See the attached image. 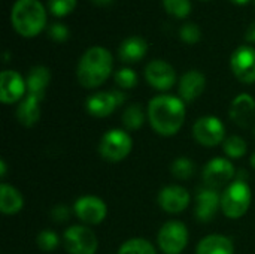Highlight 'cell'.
Returning <instances> with one entry per match:
<instances>
[{
  "label": "cell",
  "instance_id": "6da1fadb",
  "mask_svg": "<svg viewBox=\"0 0 255 254\" xmlns=\"http://www.w3.org/2000/svg\"><path fill=\"white\" fill-rule=\"evenodd\" d=\"M148 121L160 136L176 135L185 121V102L172 94H160L148 103Z\"/></svg>",
  "mask_w": 255,
  "mask_h": 254
},
{
  "label": "cell",
  "instance_id": "7a4b0ae2",
  "mask_svg": "<svg viewBox=\"0 0 255 254\" xmlns=\"http://www.w3.org/2000/svg\"><path fill=\"white\" fill-rule=\"evenodd\" d=\"M112 54L103 46L88 48L79 58L76 76L84 88L100 87L112 73Z\"/></svg>",
  "mask_w": 255,
  "mask_h": 254
},
{
  "label": "cell",
  "instance_id": "3957f363",
  "mask_svg": "<svg viewBox=\"0 0 255 254\" xmlns=\"http://www.w3.org/2000/svg\"><path fill=\"white\" fill-rule=\"evenodd\" d=\"M15 31L24 37H34L46 25V10L37 0H16L10 12Z\"/></svg>",
  "mask_w": 255,
  "mask_h": 254
},
{
  "label": "cell",
  "instance_id": "277c9868",
  "mask_svg": "<svg viewBox=\"0 0 255 254\" xmlns=\"http://www.w3.org/2000/svg\"><path fill=\"white\" fill-rule=\"evenodd\" d=\"M253 195L250 186L244 180L232 181L221 195V211L226 217L238 220L244 217L251 205Z\"/></svg>",
  "mask_w": 255,
  "mask_h": 254
},
{
  "label": "cell",
  "instance_id": "5b68a950",
  "mask_svg": "<svg viewBox=\"0 0 255 254\" xmlns=\"http://www.w3.org/2000/svg\"><path fill=\"white\" fill-rule=\"evenodd\" d=\"M133 148L131 136L121 129H111L108 130L99 144V153L103 160L117 163L124 160Z\"/></svg>",
  "mask_w": 255,
  "mask_h": 254
},
{
  "label": "cell",
  "instance_id": "8992f818",
  "mask_svg": "<svg viewBox=\"0 0 255 254\" xmlns=\"http://www.w3.org/2000/svg\"><path fill=\"white\" fill-rule=\"evenodd\" d=\"M188 229L182 222L170 220L161 226L157 235V243L164 254H179L188 244Z\"/></svg>",
  "mask_w": 255,
  "mask_h": 254
},
{
  "label": "cell",
  "instance_id": "52a82bcc",
  "mask_svg": "<svg viewBox=\"0 0 255 254\" xmlns=\"http://www.w3.org/2000/svg\"><path fill=\"white\" fill-rule=\"evenodd\" d=\"M63 244L69 254H96L99 249L96 234L84 225H75L66 229Z\"/></svg>",
  "mask_w": 255,
  "mask_h": 254
},
{
  "label": "cell",
  "instance_id": "ba28073f",
  "mask_svg": "<svg viewBox=\"0 0 255 254\" xmlns=\"http://www.w3.org/2000/svg\"><path fill=\"white\" fill-rule=\"evenodd\" d=\"M193 136L200 145L212 148L226 141V127L218 117H200L193 126Z\"/></svg>",
  "mask_w": 255,
  "mask_h": 254
},
{
  "label": "cell",
  "instance_id": "9c48e42d",
  "mask_svg": "<svg viewBox=\"0 0 255 254\" xmlns=\"http://www.w3.org/2000/svg\"><path fill=\"white\" fill-rule=\"evenodd\" d=\"M124 102H126V94L120 90L99 91V93L91 94L87 99L85 108L91 117L105 118V117L111 115Z\"/></svg>",
  "mask_w": 255,
  "mask_h": 254
},
{
  "label": "cell",
  "instance_id": "30bf717a",
  "mask_svg": "<svg viewBox=\"0 0 255 254\" xmlns=\"http://www.w3.org/2000/svg\"><path fill=\"white\" fill-rule=\"evenodd\" d=\"M235 177V166L224 157H215L206 163L203 169V181L208 189L218 190L229 186Z\"/></svg>",
  "mask_w": 255,
  "mask_h": 254
},
{
  "label": "cell",
  "instance_id": "8fae6325",
  "mask_svg": "<svg viewBox=\"0 0 255 254\" xmlns=\"http://www.w3.org/2000/svg\"><path fill=\"white\" fill-rule=\"evenodd\" d=\"M73 213L84 225L93 226L102 223L106 219L108 207L100 198L93 195H85L75 202Z\"/></svg>",
  "mask_w": 255,
  "mask_h": 254
},
{
  "label": "cell",
  "instance_id": "7c38bea8",
  "mask_svg": "<svg viewBox=\"0 0 255 254\" xmlns=\"http://www.w3.org/2000/svg\"><path fill=\"white\" fill-rule=\"evenodd\" d=\"M230 66L236 79L244 84L255 82V49L250 45H242L235 49L230 58Z\"/></svg>",
  "mask_w": 255,
  "mask_h": 254
},
{
  "label": "cell",
  "instance_id": "4fadbf2b",
  "mask_svg": "<svg viewBox=\"0 0 255 254\" xmlns=\"http://www.w3.org/2000/svg\"><path fill=\"white\" fill-rule=\"evenodd\" d=\"M145 79L152 88L167 91L176 82V72L170 63L164 60H152L145 67Z\"/></svg>",
  "mask_w": 255,
  "mask_h": 254
},
{
  "label": "cell",
  "instance_id": "5bb4252c",
  "mask_svg": "<svg viewBox=\"0 0 255 254\" xmlns=\"http://www.w3.org/2000/svg\"><path fill=\"white\" fill-rule=\"evenodd\" d=\"M190 193L185 187L182 186H166L160 190L158 196H157V202L160 205V208L164 213L169 214H178L182 213L184 210L188 208L190 205Z\"/></svg>",
  "mask_w": 255,
  "mask_h": 254
},
{
  "label": "cell",
  "instance_id": "9a60e30c",
  "mask_svg": "<svg viewBox=\"0 0 255 254\" xmlns=\"http://www.w3.org/2000/svg\"><path fill=\"white\" fill-rule=\"evenodd\" d=\"M27 90V82L15 70H3L0 75V100L4 105L21 102Z\"/></svg>",
  "mask_w": 255,
  "mask_h": 254
},
{
  "label": "cell",
  "instance_id": "2e32d148",
  "mask_svg": "<svg viewBox=\"0 0 255 254\" xmlns=\"http://www.w3.org/2000/svg\"><path fill=\"white\" fill-rule=\"evenodd\" d=\"M221 208V196L217 190L203 189L199 192L196 198V219L200 223H209L217 216L218 210Z\"/></svg>",
  "mask_w": 255,
  "mask_h": 254
},
{
  "label": "cell",
  "instance_id": "e0dca14e",
  "mask_svg": "<svg viewBox=\"0 0 255 254\" xmlns=\"http://www.w3.org/2000/svg\"><path fill=\"white\" fill-rule=\"evenodd\" d=\"M230 118L241 127H250L255 121V99L248 93H241L230 105Z\"/></svg>",
  "mask_w": 255,
  "mask_h": 254
},
{
  "label": "cell",
  "instance_id": "ac0fdd59",
  "mask_svg": "<svg viewBox=\"0 0 255 254\" xmlns=\"http://www.w3.org/2000/svg\"><path fill=\"white\" fill-rule=\"evenodd\" d=\"M206 87V78L199 70H188L185 72L179 79V96L185 103L194 102L200 94L205 91Z\"/></svg>",
  "mask_w": 255,
  "mask_h": 254
},
{
  "label": "cell",
  "instance_id": "d6986e66",
  "mask_svg": "<svg viewBox=\"0 0 255 254\" xmlns=\"http://www.w3.org/2000/svg\"><path fill=\"white\" fill-rule=\"evenodd\" d=\"M42 97L34 94H25V97L19 102L16 108V120L24 127H33L37 124L40 118V103Z\"/></svg>",
  "mask_w": 255,
  "mask_h": 254
},
{
  "label": "cell",
  "instance_id": "ffe728a7",
  "mask_svg": "<svg viewBox=\"0 0 255 254\" xmlns=\"http://www.w3.org/2000/svg\"><path fill=\"white\" fill-rule=\"evenodd\" d=\"M148 51V43L140 36H130L124 39L118 46V57L124 63H137L140 61Z\"/></svg>",
  "mask_w": 255,
  "mask_h": 254
},
{
  "label": "cell",
  "instance_id": "44dd1931",
  "mask_svg": "<svg viewBox=\"0 0 255 254\" xmlns=\"http://www.w3.org/2000/svg\"><path fill=\"white\" fill-rule=\"evenodd\" d=\"M196 254H235V246L224 235H208L197 244Z\"/></svg>",
  "mask_w": 255,
  "mask_h": 254
},
{
  "label": "cell",
  "instance_id": "7402d4cb",
  "mask_svg": "<svg viewBox=\"0 0 255 254\" xmlns=\"http://www.w3.org/2000/svg\"><path fill=\"white\" fill-rule=\"evenodd\" d=\"M24 207V198L18 189L3 183L0 186V211L4 216H13Z\"/></svg>",
  "mask_w": 255,
  "mask_h": 254
},
{
  "label": "cell",
  "instance_id": "603a6c76",
  "mask_svg": "<svg viewBox=\"0 0 255 254\" xmlns=\"http://www.w3.org/2000/svg\"><path fill=\"white\" fill-rule=\"evenodd\" d=\"M51 81V72L48 67L45 66H34L30 69L28 75H27V93L28 94H34L39 97H45V91L46 87L49 85Z\"/></svg>",
  "mask_w": 255,
  "mask_h": 254
},
{
  "label": "cell",
  "instance_id": "cb8c5ba5",
  "mask_svg": "<svg viewBox=\"0 0 255 254\" xmlns=\"http://www.w3.org/2000/svg\"><path fill=\"white\" fill-rule=\"evenodd\" d=\"M145 123V112L142 105L131 103L128 105L123 112V124L127 130H137Z\"/></svg>",
  "mask_w": 255,
  "mask_h": 254
},
{
  "label": "cell",
  "instance_id": "d4e9b609",
  "mask_svg": "<svg viewBox=\"0 0 255 254\" xmlns=\"http://www.w3.org/2000/svg\"><path fill=\"white\" fill-rule=\"evenodd\" d=\"M118 254H157L155 247L145 238L127 240L118 250Z\"/></svg>",
  "mask_w": 255,
  "mask_h": 254
},
{
  "label": "cell",
  "instance_id": "484cf974",
  "mask_svg": "<svg viewBox=\"0 0 255 254\" xmlns=\"http://www.w3.org/2000/svg\"><path fill=\"white\" fill-rule=\"evenodd\" d=\"M223 150H224L226 156L230 159H242L248 151V145L244 141V138H241L238 135H232V136L226 138V141L223 142Z\"/></svg>",
  "mask_w": 255,
  "mask_h": 254
},
{
  "label": "cell",
  "instance_id": "4316f807",
  "mask_svg": "<svg viewBox=\"0 0 255 254\" xmlns=\"http://www.w3.org/2000/svg\"><path fill=\"white\" fill-rule=\"evenodd\" d=\"M194 171L196 165L188 157H178L170 166V172L176 180H188L194 175Z\"/></svg>",
  "mask_w": 255,
  "mask_h": 254
},
{
  "label": "cell",
  "instance_id": "83f0119b",
  "mask_svg": "<svg viewBox=\"0 0 255 254\" xmlns=\"http://www.w3.org/2000/svg\"><path fill=\"white\" fill-rule=\"evenodd\" d=\"M164 10L175 18H187L191 13L190 0H163Z\"/></svg>",
  "mask_w": 255,
  "mask_h": 254
},
{
  "label": "cell",
  "instance_id": "f1b7e54d",
  "mask_svg": "<svg viewBox=\"0 0 255 254\" xmlns=\"http://www.w3.org/2000/svg\"><path fill=\"white\" fill-rule=\"evenodd\" d=\"M114 81L121 90H130L137 85V73L130 67H123L115 72Z\"/></svg>",
  "mask_w": 255,
  "mask_h": 254
},
{
  "label": "cell",
  "instance_id": "f546056e",
  "mask_svg": "<svg viewBox=\"0 0 255 254\" xmlns=\"http://www.w3.org/2000/svg\"><path fill=\"white\" fill-rule=\"evenodd\" d=\"M36 243H37V246H39V249H40L42 252L49 253V252H54V250L58 247L60 238H58V235H57L55 232H52V231H42V232L37 235Z\"/></svg>",
  "mask_w": 255,
  "mask_h": 254
},
{
  "label": "cell",
  "instance_id": "4dcf8cb0",
  "mask_svg": "<svg viewBox=\"0 0 255 254\" xmlns=\"http://www.w3.org/2000/svg\"><path fill=\"white\" fill-rule=\"evenodd\" d=\"M179 37L182 39V42H185L188 45H194V43L200 42V39H202V30L194 22H185L181 27V30H179Z\"/></svg>",
  "mask_w": 255,
  "mask_h": 254
},
{
  "label": "cell",
  "instance_id": "1f68e13d",
  "mask_svg": "<svg viewBox=\"0 0 255 254\" xmlns=\"http://www.w3.org/2000/svg\"><path fill=\"white\" fill-rule=\"evenodd\" d=\"M76 7V0H48V9L54 16H66Z\"/></svg>",
  "mask_w": 255,
  "mask_h": 254
},
{
  "label": "cell",
  "instance_id": "d6a6232c",
  "mask_svg": "<svg viewBox=\"0 0 255 254\" xmlns=\"http://www.w3.org/2000/svg\"><path fill=\"white\" fill-rule=\"evenodd\" d=\"M48 34L55 42H66L69 39V28L61 22H54L49 25Z\"/></svg>",
  "mask_w": 255,
  "mask_h": 254
},
{
  "label": "cell",
  "instance_id": "836d02e7",
  "mask_svg": "<svg viewBox=\"0 0 255 254\" xmlns=\"http://www.w3.org/2000/svg\"><path fill=\"white\" fill-rule=\"evenodd\" d=\"M51 216L54 219V222L57 223H63L66 220H69V216H70V208L64 204H60V205H55L54 210L51 211Z\"/></svg>",
  "mask_w": 255,
  "mask_h": 254
},
{
  "label": "cell",
  "instance_id": "e575fe53",
  "mask_svg": "<svg viewBox=\"0 0 255 254\" xmlns=\"http://www.w3.org/2000/svg\"><path fill=\"white\" fill-rule=\"evenodd\" d=\"M245 39L247 42H251L255 43V22H253L248 28H247V33H245Z\"/></svg>",
  "mask_w": 255,
  "mask_h": 254
},
{
  "label": "cell",
  "instance_id": "d590c367",
  "mask_svg": "<svg viewBox=\"0 0 255 254\" xmlns=\"http://www.w3.org/2000/svg\"><path fill=\"white\" fill-rule=\"evenodd\" d=\"M0 175H1V178L6 177V162L4 160L0 162Z\"/></svg>",
  "mask_w": 255,
  "mask_h": 254
},
{
  "label": "cell",
  "instance_id": "8d00e7d4",
  "mask_svg": "<svg viewBox=\"0 0 255 254\" xmlns=\"http://www.w3.org/2000/svg\"><path fill=\"white\" fill-rule=\"evenodd\" d=\"M93 3H96V4H99V6H106V4H111L114 0H91Z\"/></svg>",
  "mask_w": 255,
  "mask_h": 254
},
{
  "label": "cell",
  "instance_id": "74e56055",
  "mask_svg": "<svg viewBox=\"0 0 255 254\" xmlns=\"http://www.w3.org/2000/svg\"><path fill=\"white\" fill-rule=\"evenodd\" d=\"M230 1H233L235 4H247L250 0H230Z\"/></svg>",
  "mask_w": 255,
  "mask_h": 254
},
{
  "label": "cell",
  "instance_id": "f35d334b",
  "mask_svg": "<svg viewBox=\"0 0 255 254\" xmlns=\"http://www.w3.org/2000/svg\"><path fill=\"white\" fill-rule=\"evenodd\" d=\"M250 162H251V166H253V168H254V169H255V153H254V154H253V156H251Z\"/></svg>",
  "mask_w": 255,
  "mask_h": 254
},
{
  "label": "cell",
  "instance_id": "ab89813d",
  "mask_svg": "<svg viewBox=\"0 0 255 254\" xmlns=\"http://www.w3.org/2000/svg\"><path fill=\"white\" fill-rule=\"evenodd\" d=\"M205 1H206V0H205Z\"/></svg>",
  "mask_w": 255,
  "mask_h": 254
},
{
  "label": "cell",
  "instance_id": "60d3db41",
  "mask_svg": "<svg viewBox=\"0 0 255 254\" xmlns=\"http://www.w3.org/2000/svg\"><path fill=\"white\" fill-rule=\"evenodd\" d=\"M254 132H255V130H254Z\"/></svg>",
  "mask_w": 255,
  "mask_h": 254
},
{
  "label": "cell",
  "instance_id": "b9f144b4",
  "mask_svg": "<svg viewBox=\"0 0 255 254\" xmlns=\"http://www.w3.org/2000/svg\"><path fill=\"white\" fill-rule=\"evenodd\" d=\"M254 1H255V0H254Z\"/></svg>",
  "mask_w": 255,
  "mask_h": 254
}]
</instances>
